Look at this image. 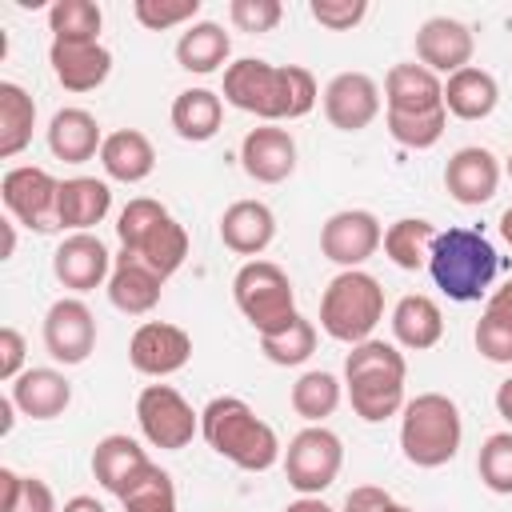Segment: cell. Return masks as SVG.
<instances>
[{
	"instance_id": "1",
	"label": "cell",
	"mask_w": 512,
	"mask_h": 512,
	"mask_svg": "<svg viewBox=\"0 0 512 512\" xmlns=\"http://www.w3.org/2000/svg\"><path fill=\"white\" fill-rule=\"evenodd\" d=\"M316 80L300 64H268L244 56L224 68V100L260 120H300L316 108Z\"/></svg>"
},
{
	"instance_id": "2",
	"label": "cell",
	"mask_w": 512,
	"mask_h": 512,
	"mask_svg": "<svg viewBox=\"0 0 512 512\" xmlns=\"http://www.w3.org/2000/svg\"><path fill=\"white\" fill-rule=\"evenodd\" d=\"M200 436L216 456L244 472H268L280 460L276 428L264 424L240 396H216L200 412Z\"/></svg>"
},
{
	"instance_id": "3",
	"label": "cell",
	"mask_w": 512,
	"mask_h": 512,
	"mask_svg": "<svg viewBox=\"0 0 512 512\" xmlns=\"http://www.w3.org/2000/svg\"><path fill=\"white\" fill-rule=\"evenodd\" d=\"M428 272L448 300L472 304L492 288V280L500 272V256L484 232L444 228V232H436V240L428 248Z\"/></svg>"
},
{
	"instance_id": "4",
	"label": "cell",
	"mask_w": 512,
	"mask_h": 512,
	"mask_svg": "<svg viewBox=\"0 0 512 512\" xmlns=\"http://www.w3.org/2000/svg\"><path fill=\"white\" fill-rule=\"evenodd\" d=\"M464 440V420L456 400L444 392H420L416 400L404 404L400 412V448L404 460L416 468H440L460 452Z\"/></svg>"
},
{
	"instance_id": "5",
	"label": "cell",
	"mask_w": 512,
	"mask_h": 512,
	"mask_svg": "<svg viewBox=\"0 0 512 512\" xmlns=\"http://www.w3.org/2000/svg\"><path fill=\"white\" fill-rule=\"evenodd\" d=\"M384 320V288L372 272L348 268L328 280L320 296V328L340 344L372 340L376 324Z\"/></svg>"
},
{
	"instance_id": "6",
	"label": "cell",
	"mask_w": 512,
	"mask_h": 512,
	"mask_svg": "<svg viewBox=\"0 0 512 512\" xmlns=\"http://www.w3.org/2000/svg\"><path fill=\"white\" fill-rule=\"evenodd\" d=\"M232 300L240 308V316L260 332L272 336L280 328H288L300 312H296V292L292 280L280 264L272 260H248L236 276H232Z\"/></svg>"
},
{
	"instance_id": "7",
	"label": "cell",
	"mask_w": 512,
	"mask_h": 512,
	"mask_svg": "<svg viewBox=\"0 0 512 512\" xmlns=\"http://www.w3.org/2000/svg\"><path fill=\"white\" fill-rule=\"evenodd\" d=\"M340 464H344V444L324 424H308L288 440L284 476L300 496H320L324 488H332L340 476Z\"/></svg>"
},
{
	"instance_id": "8",
	"label": "cell",
	"mask_w": 512,
	"mask_h": 512,
	"mask_svg": "<svg viewBox=\"0 0 512 512\" xmlns=\"http://www.w3.org/2000/svg\"><path fill=\"white\" fill-rule=\"evenodd\" d=\"M0 200L16 224L32 232H60V212H56L60 180L48 168H36V164L8 168L0 180Z\"/></svg>"
},
{
	"instance_id": "9",
	"label": "cell",
	"mask_w": 512,
	"mask_h": 512,
	"mask_svg": "<svg viewBox=\"0 0 512 512\" xmlns=\"http://www.w3.org/2000/svg\"><path fill=\"white\" fill-rule=\"evenodd\" d=\"M136 424L152 448L180 452L200 432V412H192V404L172 384H148L136 396Z\"/></svg>"
},
{
	"instance_id": "10",
	"label": "cell",
	"mask_w": 512,
	"mask_h": 512,
	"mask_svg": "<svg viewBox=\"0 0 512 512\" xmlns=\"http://www.w3.org/2000/svg\"><path fill=\"white\" fill-rule=\"evenodd\" d=\"M44 348L56 364H84L96 348V316L80 296H64L44 316Z\"/></svg>"
},
{
	"instance_id": "11",
	"label": "cell",
	"mask_w": 512,
	"mask_h": 512,
	"mask_svg": "<svg viewBox=\"0 0 512 512\" xmlns=\"http://www.w3.org/2000/svg\"><path fill=\"white\" fill-rule=\"evenodd\" d=\"M128 360L140 376H172L192 360V336L168 320H144L128 340Z\"/></svg>"
},
{
	"instance_id": "12",
	"label": "cell",
	"mask_w": 512,
	"mask_h": 512,
	"mask_svg": "<svg viewBox=\"0 0 512 512\" xmlns=\"http://www.w3.org/2000/svg\"><path fill=\"white\" fill-rule=\"evenodd\" d=\"M384 244V232H380V220L364 208H344V212H332L320 228V252L340 264L344 272L348 268H360L376 248Z\"/></svg>"
},
{
	"instance_id": "13",
	"label": "cell",
	"mask_w": 512,
	"mask_h": 512,
	"mask_svg": "<svg viewBox=\"0 0 512 512\" xmlns=\"http://www.w3.org/2000/svg\"><path fill=\"white\" fill-rule=\"evenodd\" d=\"M324 116L340 132H360L380 116V84L368 72H340L324 88Z\"/></svg>"
},
{
	"instance_id": "14",
	"label": "cell",
	"mask_w": 512,
	"mask_h": 512,
	"mask_svg": "<svg viewBox=\"0 0 512 512\" xmlns=\"http://www.w3.org/2000/svg\"><path fill=\"white\" fill-rule=\"evenodd\" d=\"M52 276L72 292H92L112 276V256H108L100 236L72 232L52 252Z\"/></svg>"
},
{
	"instance_id": "15",
	"label": "cell",
	"mask_w": 512,
	"mask_h": 512,
	"mask_svg": "<svg viewBox=\"0 0 512 512\" xmlns=\"http://www.w3.org/2000/svg\"><path fill=\"white\" fill-rule=\"evenodd\" d=\"M444 188L456 204L464 208H480L496 196L500 188V160L480 148V144H468V148H456L444 164Z\"/></svg>"
},
{
	"instance_id": "16",
	"label": "cell",
	"mask_w": 512,
	"mask_h": 512,
	"mask_svg": "<svg viewBox=\"0 0 512 512\" xmlns=\"http://www.w3.org/2000/svg\"><path fill=\"white\" fill-rule=\"evenodd\" d=\"M472 52H476V40H472V28L452 20V16H432L416 28V56L428 72H460L472 64Z\"/></svg>"
},
{
	"instance_id": "17",
	"label": "cell",
	"mask_w": 512,
	"mask_h": 512,
	"mask_svg": "<svg viewBox=\"0 0 512 512\" xmlns=\"http://www.w3.org/2000/svg\"><path fill=\"white\" fill-rule=\"evenodd\" d=\"M240 164L256 184H280L296 172V140L288 128L264 124L240 140Z\"/></svg>"
},
{
	"instance_id": "18",
	"label": "cell",
	"mask_w": 512,
	"mask_h": 512,
	"mask_svg": "<svg viewBox=\"0 0 512 512\" xmlns=\"http://www.w3.org/2000/svg\"><path fill=\"white\" fill-rule=\"evenodd\" d=\"M48 64H52V76L68 92H92V88H100L108 80L112 52L104 44H64V40H52Z\"/></svg>"
},
{
	"instance_id": "19",
	"label": "cell",
	"mask_w": 512,
	"mask_h": 512,
	"mask_svg": "<svg viewBox=\"0 0 512 512\" xmlns=\"http://www.w3.org/2000/svg\"><path fill=\"white\" fill-rule=\"evenodd\" d=\"M384 104L388 112H404V116L436 112L444 108V84L424 64H392L384 76Z\"/></svg>"
},
{
	"instance_id": "20",
	"label": "cell",
	"mask_w": 512,
	"mask_h": 512,
	"mask_svg": "<svg viewBox=\"0 0 512 512\" xmlns=\"http://www.w3.org/2000/svg\"><path fill=\"white\" fill-rule=\"evenodd\" d=\"M220 240L236 256H260L276 240V216L260 200H236L220 216Z\"/></svg>"
},
{
	"instance_id": "21",
	"label": "cell",
	"mask_w": 512,
	"mask_h": 512,
	"mask_svg": "<svg viewBox=\"0 0 512 512\" xmlns=\"http://www.w3.org/2000/svg\"><path fill=\"white\" fill-rule=\"evenodd\" d=\"M160 288L164 280L132 252H120L116 264H112V276H108V300L112 308L128 312V316H144L160 304Z\"/></svg>"
},
{
	"instance_id": "22",
	"label": "cell",
	"mask_w": 512,
	"mask_h": 512,
	"mask_svg": "<svg viewBox=\"0 0 512 512\" xmlns=\"http://www.w3.org/2000/svg\"><path fill=\"white\" fill-rule=\"evenodd\" d=\"M12 404L32 420H56L72 404V384L56 368H24L12 380Z\"/></svg>"
},
{
	"instance_id": "23",
	"label": "cell",
	"mask_w": 512,
	"mask_h": 512,
	"mask_svg": "<svg viewBox=\"0 0 512 512\" xmlns=\"http://www.w3.org/2000/svg\"><path fill=\"white\" fill-rule=\"evenodd\" d=\"M48 148L64 164H84V160L100 156L104 132H100V124H96L92 112H84V108H60L52 116V124H48Z\"/></svg>"
},
{
	"instance_id": "24",
	"label": "cell",
	"mask_w": 512,
	"mask_h": 512,
	"mask_svg": "<svg viewBox=\"0 0 512 512\" xmlns=\"http://www.w3.org/2000/svg\"><path fill=\"white\" fill-rule=\"evenodd\" d=\"M348 400H352V412L364 420V424H380L396 412H404V376L400 372H360V376H348Z\"/></svg>"
},
{
	"instance_id": "25",
	"label": "cell",
	"mask_w": 512,
	"mask_h": 512,
	"mask_svg": "<svg viewBox=\"0 0 512 512\" xmlns=\"http://www.w3.org/2000/svg\"><path fill=\"white\" fill-rule=\"evenodd\" d=\"M112 208V188L96 176H72V180H60V200H56V212H60V228H72V232H88L96 228Z\"/></svg>"
},
{
	"instance_id": "26",
	"label": "cell",
	"mask_w": 512,
	"mask_h": 512,
	"mask_svg": "<svg viewBox=\"0 0 512 512\" xmlns=\"http://www.w3.org/2000/svg\"><path fill=\"white\" fill-rule=\"evenodd\" d=\"M100 164L112 180L120 184H140L152 176L156 168V148L144 132L136 128H120V132H108L104 136V148H100Z\"/></svg>"
},
{
	"instance_id": "27",
	"label": "cell",
	"mask_w": 512,
	"mask_h": 512,
	"mask_svg": "<svg viewBox=\"0 0 512 512\" xmlns=\"http://www.w3.org/2000/svg\"><path fill=\"white\" fill-rule=\"evenodd\" d=\"M392 336L412 348V352H424V348H436L440 336H444V312L432 296H400L396 308H392Z\"/></svg>"
},
{
	"instance_id": "28",
	"label": "cell",
	"mask_w": 512,
	"mask_h": 512,
	"mask_svg": "<svg viewBox=\"0 0 512 512\" xmlns=\"http://www.w3.org/2000/svg\"><path fill=\"white\" fill-rule=\"evenodd\" d=\"M496 100H500V88H496L492 72H484L476 64H468L444 80V112H452L456 120H484V116H492Z\"/></svg>"
},
{
	"instance_id": "29",
	"label": "cell",
	"mask_w": 512,
	"mask_h": 512,
	"mask_svg": "<svg viewBox=\"0 0 512 512\" xmlns=\"http://www.w3.org/2000/svg\"><path fill=\"white\" fill-rule=\"evenodd\" d=\"M220 124H224V100L212 88H184L172 100V128L180 140L204 144L220 132Z\"/></svg>"
},
{
	"instance_id": "30",
	"label": "cell",
	"mask_w": 512,
	"mask_h": 512,
	"mask_svg": "<svg viewBox=\"0 0 512 512\" xmlns=\"http://www.w3.org/2000/svg\"><path fill=\"white\" fill-rule=\"evenodd\" d=\"M144 464H152V460H148L144 448H140L132 436H124V432H112V436H104V440L92 448V476H96L100 488H108L112 496H120L124 484H128Z\"/></svg>"
},
{
	"instance_id": "31",
	"label": "cell",
	"mask_w": 512,
	"mask_h": 512,
	"mask_svg": "<svg viewBox=\"0 0 512 512\" xmlns=\"http://www.w3.org/2000/svg\"><path fill=\"white\" fill-rule=\"evenodd\" d=\"M228 52H232V40L216 20H196L176 40V64L184 72H196V76L216 72L228 60Z\"/></svg>"
},
{
	"instance_id": "32",
	"label": "cell",
	"mask_w": 512,
	"mask_h": 512,
	"mask_svg": "<svg viewBox=\"0 0 512 512\" xmlns=\"http://www.w3.org/2000/svg\"><path fill=\"white\" fill-rule=\"evenodd\" d=\"M32 128H36L32 96L20 84L4 80L0 84V160L20 156L28 148V140H32Z\"/></svg>"
},
{
	"instance_id": "33",
	"label": "cell",
	"mask_w": 512,
	"mask_h": 512,
	"mask_svg": "<svg viewBox=\"0 0 512 512\" xmlns=\"http://www.w3.org/2000/svg\"><path fill=\"white\" fill-rule=\"evenodd\" d=\"M436 240V224L424 220V216H404L396 224L384 228V256L404 268V272H416L420 264H428V248Z\"/></svg>"
},
{
	"instance_id": "34",
	"label": "cell",
	"mask_w": 512,
	"mask_h": 512,
	"mask_svg": "<svg viewBox=\"0 0 512 512\" xmlns=\"http://www.w3.org/2000/svg\"><path fill=\"white\" fill-rule=\"evenodd\" d=\"M132 256H140L160 280H168V276L180 272L184 260H188V232H184V224L168 216L164 224H156V228L148 232V240H144Z\"/></svg>"
},
{
	"instance_id": "35",
	"label": "cell",
	"mask_w": 512,
	"mask_h": 512,
	"mask_svg": "<svg viewBox=\"0 0 512 512\" xmlns=\"http://www.w3.org/2000/svg\"><path fill=\"white\" fill-rule=\"evenodd\" d=\"M116 500L124 512H176V484L160 464H144Z\"/></svg>"
},
{
	"instance_id": "36",
	"label": "cell",
	"mask_w": 512,
	"mask_h": 512,
	"mask_svg": "<svg viewBox=\"0 0 512 512\" xmlns=\"http://www.w3.org/2000/svg\"><path fill=\"white\" fill-rule=\"evenodd\" d=\"M100 24H104V12L92 0H56L48 8L52 40H64V44H100Z\"/></svg>"
},
{
	"instance_id": "37",
	"label": "cell",
	"mask_w": 512,
	"mask_h": 512,
	"mask_svg": "<svg viewBox=\"0 0 512 512\" xmlns=\"http://www.w3.org/2000/svg\"><path fill=\"white\" fill-rule=\"evenodd\" d=\"M340 396H344V388H340V380L332 372H304L292 384V408L308 424H320L324 416H332L340 408Z\"/></svg>"
},
{
	"instance_id": "38",
	"label": "cell",
	"mask_w": 512,
	"mask_h": 512,
	"mask_svg": "<svg viewBox=\"0 0 512 512\" xmlns=\"http://www.w3.org/2000/svg\"><path fill=\"white\" fill-rule=\"evenodd\" d=\"M260 352L280 368H296L316 352V324L308 316H296L288 328H280L272 336H260Z\"/></svg>"
},
{
	"instance_id": "39",
	"label": "cell",
	"mask_w": 512,
	"mask_h": 512,
	"mask_svg": "<svg viewBox=\"0 0 512 512\" xmlns=\"http://www.w3.org/2000/svg\"><path fill=\"white\" fill-rule=\"evenodd\" d=\"M384 124H388V136H392L396 144L424 152V148H432V144L444 136V128H448V112H444V108H436V112H416V116L388 112Z\"/></svg>"
},
{
	"instance_id": "40",
	"label": "cell",
	"mask_w": 512,
	"mask_h": 512,
	"mask_svg": "<svg viewBox=\"0 0 512 512\" xmlns=\"http://www.w3.org/2000/svg\"><path fill=\"white\" fill-rule=\"evenodd\" d=\"M476 352L492 364H512V308L488 304L476 320Z\"/></svg>"
},
{
	"instance_id": "41",
	"label": "cell",
	"mask_w": 512,
	"mask_h": 512,
	"mask_svg": "<svg viewBox=\"0 0 512 512\" xmlns=\"http://www.w3.org/2000/svg\"><path fill=\"white\" fill-rule=\"evenodd\" d=\"M476 472H480V480H484L488 492L512 496V432H492L480 444Z\"/></svg>"
},
{
	"instance_id": "42",
	"label": "cell",
	"mask_w": 512,
	"mask_h": 512,
	"mask_svg": "<svg viewBox=\"0 0 512 512\" xmlns=\"http://www.w3.org/2000/svg\"><path fill=\"white\" fill-rule=\"evenodd\" d=\"M164 220H168V208H164L160 200H148V196L128 200L124 212H120V220H116V236H120L124 252H136V248L148 240V232H152L156 224H164Z\"/></svg>"
},
{
	"instance_id": "43",
	"label": "cell",
	"mask_w": 512,
	"mask_h": 512,
	"mask_svg": "<svg viewBox=\"0 0 512 512\" xmlns=\"http://www.w3.org/2000/svg\"><path fill=\"white\" fill-rule=\"evenodd\" d=\"M360 372H400V376H408V364H404V352H396V344L360 340L344 356V380L348 376H360Z\"/></svg>"
},
{
	"instance_id": "44",
	"label": "cell",
	"mask_w": 512,
	"mask_h": 512,
	"mask_svg": "<svg viewBox=\"0 0 512 512\" xmlns=\"http://www.w3.org/2000/svg\"><path fill=\"white\" fill-rule=\"evenodd\" d=\"M136 20L152 32H164V28H176L184 20H192L200 12V0H136L132 4Z\"/></svg>"
},
{
	"instance_id": "45",
	"label": "cell",
	"mask_w": 512,
	"mask_h": 512,
	"mask_svg": "<svg viewBox=\"0 0 512 512\" xmlns=\"http://www.w3.org/2000/svg\"><path fill=\"white\" fill-rule=\"evenodd\" d=\"M228 16L240 32H272L284 16V4L280 0H232L228 4Z\"/></svg>"
},
{
	"instance_id": "46",
	"label": "cell",
	"mask_w": 512,
	"mask_h": 512,
	"mask_svg": "<svg viewBox=\"0 0 512 512\" xmlns=\"http://www.w3.org/2000/svg\"><path fill=\"white\" fill-rule=\"evenodd\" d=\"M308 12H312V20H316L320 28H328V32H348V28H356V24L368 16V4H364V0H312Z\"/></svg>"
},
{
	"instance_id": "47",
	"label": "cell",
	"mask_w": 512,
	"mask_h": 512,
	"mask_svg": "<svg viewBox=\"0 0 512 512\" xmlns=\"http://www.w3.org/2000/svg\"><path fill=\"white\" fill-rule=\"evenodd\" d=\"M12 512H60V508H56L52 488H48L40 476H24L20 496H16V508H12Z\"/></svg>"
},
{
	"instance_id": "48",
	"label": "cell",
	"mask_w": 512,
	"mask_h": 512,
	"mask_svg": "<svg viewBox=\"0 0 512 512\" xmlns=\"http://www.w3.org/2000/svg\"><path fill=\"white\" fill-rule=\"evenodd\" d=\"M24 336L8 324V328H0V376L4 380H16L20 372H24Z\"/></svg>"
},
{
	"instance_id": "49",
	"label": "cell",
	"mask_w": 512,
	"mask_h": 512,
	"mask_svg": "<svg viewBox=\"0 0 512 512\" xmlns=\"http://www.w3.org/2000/svg\"><path fill=\"white\" fill-rule=\"evenodd\" d=\"M392 508V496L376 484H360L344 496V512H388Z\"/></svg>"
},
{
	"instance_id": "50",
	"label": "cell",
	"mask_w": 512,
	"mask_h": 512,
	"mask_svg": "<svg viewBox=\"0 0 512 512\" xmlns=\"http://www.w3.org/2000/svg\"><path fill=\"white\" fill-rule=\"evenodd\" d=\"M20 484H24V476H20V472H12V468H0V512H12V508H16Z\"/></svg>"
},
{
	"instance_id": "51",
	"label": "cell",
	"mask_w": 512,
	"mask_h": 512,
	"mask_svg": "<svg viewBox=\"0 0 512 512\" xmlns=\"http://www.w3.org/2000/svg\"><path fill=\"white\" fill-rule=\"evenodd\" d=\"M496 412H500V416L512 424V376H508V380L496 388Z\"/></svg>"
},
{
	"instance_id": "52",
	"label": "cell",
	"mask_w": 512,
	"mask_h": 512,
	"mask_svg": "<svg viewBox=\"0 0 512 512\" xmlns=\"http://www.w3.org/2000/svg\"><path fill=\"white\" fill-rule=\"evenodd\" d=\"M60 512H108V508H104L96 496H72V500H68Z\"/></svg>"
},
{
	"instance_id": "53",
	"label": "cell",
	"mask_w": 512,
	"mask_h": 512,
	"mask_svg": "<svg viewBox=\"0 0 512 512\" xmlns=\"http://www.w3.org/2000/svg\"><path fill=\"white\" fill-rule=\"evenodd\" d=\"M284 512H332V508H328L320 496H300V500H292Z\"/></svg>"
},
{
	"instance_id": "54",
	"label": "cell",
	"mask_w": 512,
	"mask_h": 512,
	"mask_svg": "<svg viewBox=\"0 0 512 512\" xmlns=\"http://www.w3.org/2000/svg\"><path fill=\"white\" fill-rule=\"evenodd\" d=\"M12 412H16V404H12V396H4V400H0V416H4V420H0V432H12V424H16Z\"/></svg>"
},
{
	"instance_id": "55",
	"label": "cell",
	"mask_w": 512,
	"mask_h": 512,
	"mask_svg": "<svg viewBox=\"0 0 512 512\" xmlns=\"http://www.w3.org/2000/svg\"><path fill=\"white\" fill-rule=\"evenodd\" d=\"M16 252V220H4V260Z\"/></svg>"
},
{
	"instance_id": "56",
	"label": "cell",
	"mask_w": 512,
	"mask_h": 512,
	"mask_svg": "<svg viewBox=\"0 0 512 512\" xmlns=\"http://www.w3.org/2000/svg\"><path fill=\"white\" fill-rule=\"evenodd\" d=\"M488 304H500V308H512V280H508L504 288H496V292L488 296Z\"/></svg>"
},
{
	"instance_id": "57",
	"label": "cell",
	"mask_w": 512,
	"mask_h": 512,
	"mask_svg": "<svg viewBox=\"0 0 512 512\" xmlns=\"http://www.w3.org/2000/svg\"><path fill=\"white\" fill-rule=\"evenodd\" d=\"M500 236L512 244V208H504V216H500Z\"/></svg>"
},
{
	"instance_id": "58",
	"label": "cell",
	"mask_w": 512,
	"mask_h": 512,
	"mask_svg": "<svg viewBox=\"0 0 512 512\" xmlns=\"http://www.w3.org/2000/svg\"><path fill=\"white\" fill-rule=\"evenodd\" d=\"M388 512H412V508H408V504H396V500H392V508H388Z\"/></svg>"
},
{
	"instance_id": "59",
	"label": "cell",
	"mask_w": 512,
	"mask_h": 512,
	"mask_svg": "<svg viewBox=\"0 0 512 512\" xmlns=\"http://www.w3.org/2000/svg\"><path fill=\"white\" fill-rule=\"evenodd\" d=\"M504 172H508V176H512V152H508V160H504Z\"/></svg>"
}]
</instances>
